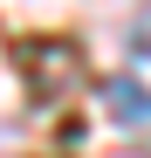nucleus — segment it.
Masks as SVG:
<instances>
[{"instance_id":"nucleus-1","label":"nucleus","mask_w":151,"mask_h":158,"mask_svg":"<svg viewBox=\"0 0 151 158\" xmlns=\"http://www.w3.org/2000/svg\"><path fill=\"white\" fill-rule=\"evenodd\" d=\"M103 103H110L117 124H151V89L131 83V76H110V83H103Z\"/></svg>"},{"instance_id":"nucleus-2","label":"nucleus","mask_w":151,"mask_h":158,"mask_svg":"<svg viewBox=\"0 0 151 158\" xmlns=\"http://www.w3.org/2000/svg\"><path fill=\"white\" fill-rule=\"evenodd\" d=\"M131 55H144V62H151V0H144L137 21H131Z\"/></svg>"}]
</instances>
